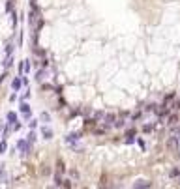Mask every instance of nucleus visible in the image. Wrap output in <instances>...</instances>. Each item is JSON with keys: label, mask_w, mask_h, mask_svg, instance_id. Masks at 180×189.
I'll return each instance as SVG.
<instances>
[{"label": "nucleus", "mask_w": 180, "mask_h": 189, "mask_svg": "<svg viewBox=\"0 0 180 189\" xmlns=\"http://www.w3.org/2000/svg\"><path fill=\"white\" fill-rule=\"evenodd\" d=\"M15 148H17V152H19L22 157H27V155L30 154V150H32V144L28 143V139H19Z\"/></svg>", "instance_id": "nucleus-1"}, {"label": "nucleus", "mask_w": 180, "mask_h": 189, "mask_svg": "<svg viewBox=\"0 0 180 189\" xmlns=\"http://www.w3.org/2000/svg\"><path fill=\"white\" fill-rule=\"evenodd\" d=\"M167 146H169V148H178V146H180V129H178V127H173V129H171V137H169Z\"/></svg>", "instance_id": "nucleus-2"}, {"label": "nucleus", "mask_w": 180, "mask_h": 189, "mask_svg": "<svg viewBox=\"0 0 180 189\" xmlns=\"http://www.w3.org/2000/svg\"><path fill=\"white\" fill-rule=\"evenodd\" d=\"M79 139H81V137H79V133H70V135H66V139H64V140H66V144H70V146H73L75 150H81V148L77 146V143H79Z\"/></svg>", "instance_id": "nucleus-3"}, {"label": "nucleus", "mask_w": 180, "mask_h": 189, "mask_svg": "<svg viewBox=\"0 0 180 189\" xmlns=\"http://www.w3.org/2000/svg\"><path fill=\"white\" fill-rule=\"evenodd\" d=\"M19 111H21V114L27 118V120H30V116H32V109H30V105L27 103V101H21V107H19Z\"/></svg>", "instance_id": "nucleus-4"}, {"label": "nucleus", "mask_w": 180, "mask_h": 189, "mask_svg": "<svg viewBox=\"0 0 180 189\" xmlns=\"http://www.w3.org/2000/svg\"><path fill=\"white\" fill-rule=\"evenodd\" d=\"M30 67H32L30 60H22V62L19 64V73H21V75H25V73H30Z\"/></svg>", "instance_id": "nucleus-5"}, {"label": "nucleus", "mask_w": 180, "mask_h": 189, "mask_svg": "<svg viewBox=\"0 0 180 189\" xmlns=\"http://www.w3.org/2000/svg\"><path fill=\"white\" fill-rule=\"evenodd\" d=\"M41 137H43V139H47V140H49V139H53V129H51L47 124L41 127Z\"/></svg>", "instance_id": "nucleus-6"}, {"label": "nucleus", "mask_w": 180, "mask_h": 189, "mask_svg": "<svg viewBox=\"0 0 180 189\" xmlns=\"http://www.w3.org/2000/svg\"><path fill=\"white\" fill-rule=\"evenodd\" d=\"M21 86H22V77H15V79L11 81V88H13L15 92H19Z\"/></svg>", "instance_id": "nucleus-7"}, {"label": "nucleus", "mask_w": 180, "mask_h": 189, "mask_svg": "<svg viewBox=\"0 0 180 189\" xmlns=\"http://www.w3.org/2000/svg\"><path fill=\"white\" fill-rule=\"evenodd\" d=\"M6 120H8V124H11V126H13V124H17V122H19V120H17V112L10 111V112H8V116H6Z\"/></svg>", "instance_id": "nucleus-8"}, {"label": "nucleus", "mask_w": 180, "mask_h": 189, "mask_svg": "<svg viewBox=\"0 0 180 189\" xmlns=\"http://www.w3.org/2000/svg\"><path fill=\"white\" fill-rule=\"evenodd\" d=\"M0 180L4 183H8V174H6V165L4 163H0Z\"/></svg>", "instance_id": "nucleus-9"}, {"label": "nucleus", "mask_w": 180, "mask_h": 189, "mask_svg": "<svg viewBox=\"0 0 180 189\" xmlns=\"http://www.w3.org/2000/svg\"><path fill=\"white\" fill-rule=\"evenodd\" d=\"M150 185H152V183H150L148 180H137V182L133 183V187H135V189H139V187H150Z\"/></svg>", "instance_id": "nucleus-10"}, {"label": "nucleus", "mask_w": 180, "mask_h": 189, "mask_svg": "<svg viewBox=\"0 0 180 189\" xmlns=\"http://www.w3.org/2000/svg\"><path fill=\"white\" fill-rule=\"evenodd\" d=\"M13 66V54H6V60H4V69H10Z\"/></svg>", "instance_id": "nucleus-11"}, {"label": "nucleus", "mask_w": 180, "mask_h": 189, "mask_svg": "<svg viewBox=\"0 0 180 189\" xmlns=\"http://www.w3.org/2000/svg\"><path fill=\"white\" fill-rule=\"evenodd\" d=\"M45 75H47V69H45V66H43L39 71L36 73V81H43V79H45Z\"/></svg>", "instance_id": "nucleus-12"}, {"label": "nucleus", "mask_w": 180, "mask_h": 189, "mask_svg": "<svg viewBox=\"0 0 180 189\" xmlns=\"http://www.w3.org/2000/svg\"><path fill=\"white\" fill-rule=\"evenodd\" d=\"M39 122L49 124V122H51V114H49V112H41V114H39Z\"/></svg>", "instance_id": "nucleus-13"}, {"label": "nucleus", "mask_w": 180, "mask_h": 189, "mask_svg": "<svg viewBox=\"0 0 180 189\" xmlns=\"http://www.w3.org/2000/svg\"><path fill=\"white\" fill-rule=\"evenodd\" d=\"M176 122H178V114H176V112H174V114H169L167 124H169V126H176Z\"/></svg>", "instance_id": "nucleus-14"}, {"label": "nucleus", "mask_w": 180, "mask_h": 189, "mask_svg": "<svg viewBox=\"0 0 180 189\" xmlns=\"http://www.w3.org/2000/svg\"><path fill=\"white\" fill-rule=\"evenodd\" d=\"M6 150H8V139H2L0 140V155L6 154Z\"/></svg>", "instance_id": "nucleus-15"}, {"label": "nucleus", "mask_w": 180, "mask_h": 189, "mask_svg": "<svg viewBox=\"0 0 180 189\" xmlns=\"http://www.w3.org/2000/svg\"><path fill=\"white\" fill-rule=\"evenodd\" d=\"M156 126H158V122H154V124H146V126L143 127V133H150V131H154Z\"/></svg>", "instance_id": "nucleus-16"}, {"label": "nucleus", "mask_w": 180, "mask_h": 189, "mask_svg": "<svg viewBox=\"0 0 180 189\" xmlns=\"http://www.w3.org/2000/svg\"><path fill=\"white\" fill-rule=\"evenodd\" d=\"M27 139H28V143H30V144H34V143H36V131H34V129H30V133H28V137H27Z\"/></svg>", "instance_id": "nucleus-17"}, {"label": "nucleus", "mask_w": 180, "mask_h": 189, "mask_svg": "<svg viewBox=\"0 0 180 189\" xmlns=\"http://www.w3.org/2000/svg\"><path fill=\"white\" fill-rule=\"evenodd\" d=\"M124 126H126V120H124V118H120V120H115V127L120 129V127H124Z\"/></svg>", "instance_id": "nucleus-18"}, {"label": "nucleus", "mask_w": 180, "mask_h": 189, "mask_svg": "<svg viewBox=\"0 0 180 189\" xmlns=\"http://www.w3.org/2000/svg\"><path fill=\"white\" fill-rule=\"evenodd\" d=\"M135 135H137V129H135V127H129L126 131V137H135Z\"/></svg>", "instance_id": "nucleus-19"}, {"label": "nucleus", "mask_w": 180, "mask_h": 189, "mask_svg": "<svg viewBox=\"0 0 180 189\" xmlns=\"http://www.w3.org/2000/svg\"><path fill=\"white\" fill-rule=\"evenodd\" d=\"M6 54H13V43H8L6 45Z\"/></svg>", "instance_id": "nucleus-20"}, {"label": "nucleus", "mask_w": 180, "mask_h": 189, "mask_svg": "<svg viewBox=\"0 0 180 189\" xmlns=\"http://www.w3.org/2000/svg\"><path fill=\"white\" fill-rule=\"evenodd\" d=\"M64 171H66V169H64V163H62V161H58V165H56V172H60V174H62Z\"/></svg>", "instance_id": "nucleus-21"}, {"label": "nucleus", "mask_w": 180, "mask_h": 189, "mask_svg": "<svg viewBox=\"0 0 180 189\" xmlns=\"http://www.w3.org/2000/svg\"><path fill=\"white\" fill-rule=\"evenodd\" d=\"M169 176H171V178H176V176H180V171H178V169H173V171L169 172Z\"/></svg>", "instance_id": "nucleus-22"}, {"label": "nucleus", "mask_w": 180, "mask_h": 189, "mask_svg": "<svg viewBox=\"0 0 180 189\" xmlns=\"http://www.w3.org/2000/svg\"><path fill=\"white\" fill-rule=\"evenodd\" d=\"M135 143H137V144H139V146H141L143 150L146 148V144H145V140H143V139H137V140H135Z\"/></svg>", "instance_id": "nucleus-23"}, {"label": "nucleus", "mask_w": 180, "mask_h": 189, "mask_svg": "<svg viewBox=\"0 0 180 189\" xmlns=\"http://www.w3.org/2000/svg\"><path fill=\"white\" fill-rule=\"evenodd\" d=\"M28 126H30V129H36V127H38V120H30Z\"/></svg>", "instance_id": "nucleus-24"}, {"label": "nucleus", "mask_w": 180, "mask_h": 189, "mask_svg": "<svg viewBox=\"0 0 180 189\" xmlns=\"http://www.w3.org/2000/svg\"><path fill=\"white\" fill-rule=\"evenodd\" d=\"M30 98V90H27L25 94H22V98H21V101H25V99H28Z\"/></svg>", "instance_id": "nucleus-25"}, {"label": "nucleus", "mask_w": 180, "mask_h": 189, "mask_svg": "<svg viewBox=\"0 0 180 189\" xmlns=\"http://www.w3.org/2000/svg\"><path fill=\"white\" fill-rule=\"evenodd\" d=\"M6 10H8V11H13V4H11V0L6 4Z\"/></svg>", "instance_id": "nucleus-26"}, {"label": "nucleus", "mask_w": 180, "mask_h": 189, "mask_svg": "<svg viewBox=\"0 0 180 189\" xmlns=\"http://www.w3.org/2000/svg\"><path fill=\"white\" fill-rule=\"evenodd\" d=\"M4 79H6V73H4V75H0V82H4Z\"/></svg>", "instance_id": "nucleus-27"}, {"label": "nucleus", "mask_w": 180, "mask_h": 189, "mask_svg": "<svg viewBox=\"0 0 180 189\" xmlns=\"http://www.w3.org/2000/svg\"><path fill=\"white\" fill-rule=\"evenodd\" d=\"M2 127H4V126H2V124H0V129H2Z\"/></svg>", "instance_id": "nucleus-28"}]
</instances>
